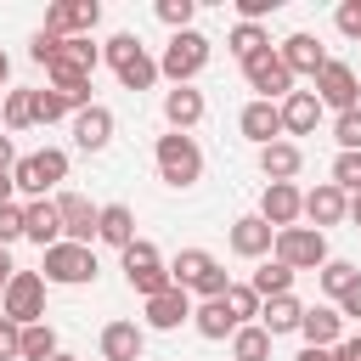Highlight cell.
I'll return each mask as SVG.
<instances>
[{"label":"cell","mask_w":361,"mask_h":361,"mask_svg":"<svg viewBox=\"0 0 361 361\" xmlns=\"http://www.w3.org/2000/svg\"><path fill=\"white\" fill-rule=\"evenodd\" d=\"M102 62L118 73V85L124 90H152L158 85V56H147V45L124 28V34H113L107 45H102Z\"/></svg>","instance_id":"1"},{"label":"cell","mask_w":361,"mask_h":361,"mask_svg":"<svg viewBox=\"0 0 361 361\" xmlns=\"http://www.w3.org/2000/svg\"><path fill=\"white\" fill-rule=\"evenodd\" d=\"M152 164H158V180L164 186H175V192H186V186H197L203 180V147L192 141V135H158V147H152Z\"/></svg>","instance_id":"2"},{"label":"cell","mask_w":361,"mask_h":361,"mask_svg":"<svg viewBox=\"0 0 361 361\" xmlns=\"http://www.w3.org/2000/svg\"><path fill=\"white\" fill-rule=\"evenodd\" d=\"M209 51H214V39L197 34V28L169 34V45H164V56H158V79H169V85H192V79L209 68Z\"/></svg>","instance_id":"3"},{"label":"cell","mask_w":361,"mask_h":361,"mask_svg":"<svg viewBox=\"0 0 361 361\" xmlns=\"http://www.w3.org/2000/svg\"><path fill=\"white\" fill-rule=\"evenodd\" d=\"M39 276H45V288H85V282H96V248H85V243H51L39 254Z\"/></svg>","instance_id":"4"},{"label":"cell","mask_w":361,"mask_h":361,"mask_svg":"<svg viewBox=\"0 0 361 361\" xmlns=\"http://www.w3.org/2000/svg\"><path fill=\"white\" fill-rule=\"evenodd\" d=\"M169 282L180 293H203V299H220L226 293V271H220V259L209 248H180L169 259Z\"/></svg>","instance_id":"5"},{"label":"cell","mask_w":361,"mask_h":361,"mask_svg":"<svg viewBox=\"0 0 361 361\" xmlns=\"http://www.w3.org/2000/svg\"><path fill=\"white\" fill-rule=\"evenodd\" d=\"M56 180H68V152H62V147H39V152H28V158L11 164V186H17L28 203L45 197Z\"/></svg>","instance_id":"6"},{"label":"cell","mask_w":361,"mask_h":361,"mask_svg":"<svg viewBox=\"0 0 361 361\" xmlns=\"http://www.w3.org/2000/svg\"><path fill=\"white\" fill-rule=\"evenodd\" d=\"M271 259H282L293 276H299V271H322V265H327V231H316V226H288V231H276Z\"/></svg>","instance_id":"7"},{"label":"cell","mask_w":361,"mask_h":361,"mask_svg":"<svg viewBox=\"0 0 361 361\" xmlns=\"http://www.w3.org/2000/svg\"><path fill=\"white\" fill-rule=\"evenodd\" d=\"M0 316L17 322V327L45 322V276H39V271H17V276L6 282V293H0Z\"/></svg>","instance_id":"8"},{"label":"cell","mask_w":361,"mask_h":361,"mask_svg":"<svg viewBox=\"0 0 361 361\" xmlns=\"http://www.w3.org/2000/svg\"><path fill=\"white\" fill-rule=\"evenodd\" d=\"M316 85V102H322V113L333 107V113H350V107H361V73L350 68V62H338V56H327V68L310 79Z\"/></svg>","instance_id":"9"},{"label":"cell","mask_w":361,"mask_h":361,"mask_svg":"<svg viewBox=\"0 0 361 361\" xmlns=\"http://www.w3.org/2000/svg\"><path fill=\"white\" fill-rule=\"evenodd\" d=\"M243 79H248V90H259V102L293 96V73H288V62L276 56V45L259 51V56H248V62H243Z\"/></svg>","instance_id":"10"},{"label":"cell","mask_w":361,"mask_h":361,"mask_svg":"<svg viewBox=\"0 0 361 361\" xmlns=\"http://www.w3.org/2000/svg\"><path fill=\"white\" fill-rule=\"evenodd\" d=\"M96 23H102V0H56V6H45V34H56V39L90 34Z\"/></svg>","instance_id":"11"},{"label":"cell","mask_w":361,"mask_h":361,"mask_svg":"<svg viewBox=\"0 0 361 361\" xmlns=\"http://www.w3.org/2000/svg\"><path fill=\"white\" fill-rule=\"evenodd\" d=\"M56 220H62V243H96V203L85 192H56Z\"/></svg>","instance_id":"12"},{"label":"cell","mask_w":361,"mask_h":361,"mask_svg":"<svg viewBox=\"0 0 361 361\" xmlns=\"http://www.w3.org/2000/svg\"><path fill=\"white\" fill-rule=\"evenodd\" d=\"M299 209H305V192H299L293 180H271V186L259 192V220H265L271 231L299 226Z\"/></svg>","instance_id":"13"},{"label":"cell","mask_w":361,"mask_h":361,"mask_svg":"<svg viewBox=\"0 0 361 361\" xmlns=\"http://www.w3.org/2000/svg\"><path fill=\"white\" fill-rule=\"evenodd\" d=\"M203 113H209L203 90H192V85H175V90H164V124H169L175 135H192V130L203 124Z\"/></svg>","instance_id":"14"},{"label":"cell","mask_w":361,"mask_h":361,"mask_svg":"<svg viewBox=\"0 0 361 361\" xmlns=\"http://www.w3.org/2000/svg\"><path fill=\"white\" fill-rule=\"evenodd\" d=\"M276 56L288 62V73H293V79H299V73H305V79H316V73L327 68V45H322L316 34H288V39L276 45Z\"/></svg>","instance_id":"15"},{"label":"cell","mask_w":361,"mask_h":361,"mask_svg":"<svg viewBox=\"0 0 361 361\" xmlns=\"http://www.w3.org/2000/svg\"><path fill=\"white\" fill-rule=\"evenodd\" d=\"M276 113H282V141H288V135H316V124H322V102H316V90H293V96H282Z\"/></svg>","instance_id":"16"},{"label":"cell","mask_w":361,"mask_h":361,"mask_svg":"<svg viewBox=\"0 0 361 361\" xmlns=\"http://www.w3.org/2000/svg\"><path fill=\"white\" fill-rule=\"evenodd\" d=\"M107 141H113V107L90 102L85 113H73V147L79 152H107Z\"/></svg>","instance_id":"17"},{"label":"cell","mask_w":361,"mask_h":361,"mask_svg":"<svg viewBox=\"0 0 361 361\" xmlns=\"http://www.w3.org/2000/svg\"><path fill=\"white\" fill-rule=\"evenodd\" d=\"M344 209H350V197H344L333 180H322V186H310V192H305L299 220H310L316 231H327V226H338V220H344Z\"/></svg>","instance_id":"18"},{"label":"cell","mask_w":361,"mask_h":361,"mask_svg":"<svg viewBox=\"0 0 361 361\" xmlns=\"http://www.w3.org/2000/svg\"><path fill=\"white\" fill-rule=\"evenodd\" d=\"M186 322H192V293L164 288L158 299H147V322H141V327H152V333H175V327H186Z\"/></svg>","instance_id":"19"},{"label":"cell","mask_w":361,"mask_h":361,"mask_svg":"<svg viewBox=\"0 0 361 361\" xmlns=\"http://www.w3.org/2000/svg\"><path fill=\"white\" fill-rule=\"evenodd\" d=\"M299 338H305L310 350H333V344L344 338V316H338L333 305H305V316H299Z\"/></svg>","instance_id":"20"},{"label":"cell","mask_w":361,"mask_h":361,"mask_svg":"<svg viewBox=\"0 0 361 361\" xmlns=\"http://www.w3.org/2000/svg\"><path fill=\"white\" fill-rule=\"evenodd\" d=\"M147 355V327L141 322H107L102 327V361H141Z\"/></svg>","instance_id":"21"},{"label":"cell","mask_w":361,"mask_h":361,"mask_svg":"<svg viewBox=\"0 0 361 361\" xmlns=\"http://www.w3.org/2000/svg\"><path fill=\"white\" fill-rule=\"evenodd\" d=\"M237 130L254 141V147H271V141H282V113H276V102H248L243 113H237Z\"/></svg>","instance_id":"22"},{"label":"cell","mask_w":361,"mask_h":361,"mask_svg":"<svg viewBox=\"0 0 361 361\" xmlns=\"http://www.w3.org/2000/svg\"><path fill=\"white\" fill-rule=\"evenodd\" d=\"M96 243H107V248H130L135 243V209L130 203H102L96 209Z\"/></svg>","instance_id":"23"},{"label":"cell","mask_w":361,"mask_h":361,"mask_svg":"<svg viewBox=\"0 0 361 361\" xmlns=\"http://www.w3.org/2000/svg\"><path fill=\"white\" fill-rule=\"evenodd\" d=\"M271 243H276V231H271L259 214H237V220H231V254H243V259H271Z\"/></svg>","instance_id":"24"},{"label":"cell","mask_w":361,"mask_h":361,"mask_svg":"<svg viewBox=\"0 0 361 361\" xmlns=\"http://www.w3.org/2000/svg\"><path fill=\"white\" fill-rule=\"evenodd\" d=\"M23 237H28V243H39V254H45L51 243H62V220H56V203H51V197L23 203Z\"/></svg>","instance_id":"25"},{"label":"cell","mask_w":361,"mask_h":361,"mask_svg":"<svg viewBox=\"0 0 361 361\" xmlns=\"http://www.w3.org/2000/svg\"><path fill=\"white\" fill-rule=\"evenodd\" d=\"M299 169H305L299 141H271V147H259V175H265V186H271V180H293Z\"/></svg>","instance_id":"26"},{"label":"cell","mask_w":361,"mask_h":361,"mask_svg":"<svg viewBox=\"0 0 361 361\" xmlns=\"http://www.w3.org/2000/svg\"><path fill=\"white\" fill-rule=\"evenodd\" d=\"M299 316H305V305H299L293 293H276V299H259V327H265L271 338H282V333H299Z\"/></svg>","instance_id":"27"},{"label":"cell","mask_w":361,"mask_h":361,"mask_svg":"<svg viewBox=\"0 0 361 361\" xmlns=\"http://www.w3.org/2000/svg\"><path fill=\"white\" fill-rule=\"evenodd\" d=\"M96 62H102V45H96L90 34H73V39H62V51H56V68H68V73H79V79H90Z\"/></svg>","instance_id":"28"},{"label":"cell","mask_w":361,"mask_h":361,"mask_svg":"<svg viewBox=\"0 0 361 361\" xmlns=\"http://www.w3.org/2000/svg\"><path fill=\"white\" fill-rule=\"evenodd\" d=\"M192 327H197L203 338H214V344H220V338H231V333H237V316H231L220 299H203V305H192Z\"/></svg>","instance_id":"29"},{"label":"cell","mask_w":361,"mask_h":361,"mask_svg":"<svg viewBox=\"0 0 361 361\" xmlns=\"http://www.w3.org/2000/svg\"><path fill=\"white\" fill-rule=\"evenodd\" d=\"M231 361H271V333H265L259 322L237 327V333H231Z\"/></svg>","instance_id":"30"},{"label":"cell","mask_w":361,"mask_h":361,"mask_svg":"<svg viewBox=\"0 0 361 361\" xmlns=\"http://www.w3.org/2000/svg\"><path fill=\"white\" fill-rule=\"evenodd\" d=\"M226 51H231L237 62H248V56H259V51H271V34H265L259 23H237V28L226 34Z\"/></svg>","instance_id":"31"},{"label":"cell","mask_w":361,"mask_h":361,"mask_svg":"<svg viewBox=\"0 0 361 361\" xmlns=\"http://www.w3.org/2000/svg\"><path fill=\"white\" fill-rule=\"evenodd\" d=\"M259 299H276V293H293V271L282 265V259H259V271H254V282H248Z\"/></svg>","instance_id":"32"},{"label":"cell","mask_w":361,"mask_h":361,"mask_svg":"<svg viewBox=\"0 0 361 361\" xmlns=\"http://www.w3.org/2000/svg\"><path fill=\"white\" fill-rule=\"evenodd\" d=\"M164 259H158V248L147 243V237H135L124 254H118V271H124V282H135V276H147V271H158Z\"/></svg>","instance_id":"33"},{"label":"cell","mask_w":361,"mask_h":361,"mask_svg":"<svg viewBox=\"0 0 361 361\" xmlns=\"http://www.w3.org/2000/svg\"><path fill=\"white\" fill-rule=\"evenodd\" d=\"M220 305L237 316V327H248V322H259V293L248 288V282H226V293H220Z\"/></svg>","instance_id":"34"},{"label":"cell","mask_w":361,"mask_h":361,"mask_svg":"<svg viewBox=\"0 0 361 361\" xmlns=\"http://www.w3.org/2000/svg\"><path fill=\"white\" fill-rule=\"evenodd\" d=\"M62 344H56V327L51 322H34V327H23V361H51Z\"/></svg>","instance_id":"35"},{"label":"cell","mask_w":361,"mask_h":361,"mask_svg":"<svg viewBox=\"0 0 361 361\" xmlns=\"http://www.w3.org/2000/svg\"><path fill=\"white\" fill-rule=\"evenodd\" d=\"M0 124H6V130H28V124H34V90H6Z\"/></svg>","instance_id":"36"},{"label":"cell","mask_w":361,"mask_h":361,"mask_svg":"<svg viewBox=\"0 0 361 361\" xmlns=\"http://www.w3.org/2000/svg\"><path fill=\"white\" fill-rule=\"evenodd\" d=\"M73 118V102L62 90H34V124H62Z\"/></svg>","instance_id":"37"},{"label":"cell","mask_w":361,"mask_h":361,"mask_svg":"<svg viewBox=\"0 0 361 361\" xmlns=\"http://www.w3.org/2000/svg\"><path fill=\"white\" fill-rule=\"evenodd\" d=\"M333 186H338L344 197L361 192V152H338V158H333Z\"/></svg>","instance_id":"38"},{"label":"cell","mask_w":361,"mask_h":361,"mask_svg":"<svg viewBox=\"0 0 361 361\" xmlns=\"http://www.w3.org/2000/svg\"><path fill=\"white\" fill-rule=\"evenodd\" d=\"M192 17H197V0H158V23H164L169 34L192 28Z\"/></svg>","instance_id":"39"},{"label":"cell","mask_w":361,"mask_h":361,"mask_svg":"<svg viewBox=\"0 0 361 361\" xmlns=\"http://www.w3.org/2000/svg\"><path fill=\"white\" fill-rule=\"evenodd\" d=\"M333 141H338V152H361V107L333 118Z\"/></svg>","instance_id":"40"},{"label":"cell","mask_w":361,"mask_h":361,"mask_svg":"<svg viewBox=\"0 0 361 361\" xmlns=\"http://www.w3.org/2000/svg\"><path fill=\"white\" fill-rule=\"evenodd\" d=\"M316 276H322V288H327V293H333V299H338V293H344V288H350V282H355V276H361V271H355V265H350V259H327V265H322V271H316Z\"/></svg>","instance_id":"41"},{"label":"cell","mask_w":361,"mask_h":361,"mask_svg":"<svg viewBox=\"0 0 361 361\" xmlns=\"http://www.w3.org/2000/svg\"><path fill=\"white\" fill-rule=\"evenodd\" d=\"M56 51H62V39H56V34H45V28H34V39H28V56H34L39 68H51V62H56Z\"/></svg>","instance_id":"42"},{"label":"cell","mask_w":361,"mask_h":361,"mask_svg":"<svg viewBox=\"0 0 361 361\" xmlns=\"http://www.w3.org/2000/svg\"><path fill=\"white\" fill-rule=\"evenodd\" d=\"M23 237V203H0V248H11Z\"/></svg>","instance_id":"43"},{"label":"cell","mask_w":361,"mask_h":361,"mask_svg":"<svg viewBox=\"0 0 361 361\" xmlns=\"http://www.w3.org/2000/svg\"><path fill=\"white\" fill-rule=\"evenodd\" d=\"M333 23H338L344 39H361V0H344V6L333 11Z\"/></svg>","instance_id":"44"},{"label":"cell","mask_w":361,"mask_h":361,"mask_svg":"<svg viewBox=\"0 0 361 361\" xmlns=\"http://www.w3.org/2000/svg\"><path fill=\"white\" fill-rule=\"evenodd\" d=\"M0 361H23V327L0 316Z\"/></svg>","instance_id":"45"},{"label":"cell","mask_w":361,"mask_h":361,"mask_svg":"<svg viewBox=\"0 0 361 361\" xmlns=\"http://www.w3.org/2000/svg\"><path fill=\"white\" fill-rule=\"evenodd\" d=\"M333 310H338L344 322H361V276H355V282H350V288L333 299Z\"/></svg>","instance_id":"46"},{"label":"cell","mask_w":361,"mask_h":361,"mask_svg":"<svg viewBox=\"0 0 361 361\" xmlns=\"http://www.w3.org/2000/svg\"><path fill=\"white\" fill-rule=\"evenodd\" d=\"M271 11H276V0H237V23H259Z\"/></svg>","instance_id":"47"},{"label":"cell","mask_w":361,"mask_h":361,"mask_svg":"<svg viewBox=\"0 0 361 361\" xmlns=\"http://www.w3.org/2000/svg\"><path fill=\"white\" fill-rule=\"evenodd\" d=\"M327 361H361V338H338V344L327 350Z\"/></svg>","instance_id":"48"},{"label":"cell","mask_w":361,"mask_h":361,"mask_svg":"<svg viewBox=\"0 0 361 361\" xmlns=\"http://www.w3.org/2000/svg\"><path fill=\"white\" fill-rule=\"evenodd\" d=\"M11 276H17V259H11V248H0V293H6Z\"/></svg>","instance_id":"49"},{"label":"cell","mask_w":361,"mask_h":361,"mask_svg":"<svg viewBox=\"0 0 361 361\" xmlns=\"http://www.w3.org/2000/svg\"><path fill=\"white\" fill-rule=\"evenodd\" d=\"M17 164V147H11V135H0V169H11Z\"/></svg>","instance_id":"50"},{"label":"cell","mask_w":361,"mask_h":361,"mask_svg":"<svg viewBox=\"0 0 361 361\" xmlns=\"http://www.w3.org/2000/svg\"><path fill=\"white\" fill-rule=\"evenodd\" d=\"M0 203H17V186H11V169H0Z\"/></svg>","instance_id":"51"},{"label":"cell","mask_w":361,"mask_h":361,"mask_svg":"<svg viewBox=\"0 0 361 361\" xmlns=\"http://www.w3.org/2000/svg\"><path fill=\"white\" fill-rule=\"evenodd\" d=\"M344 220H350V226H355V231H361V192H355V197H350V209H344Z\"/></svg>","instance_id":"52"},{"label":"cell","mask_w":361,"mask_h":361,"mask_svg":"<svg viewBox=\"0 0 361 361\" xmlns=\"http://www.w3.org/2000/svg\"><path fill=\"white\" fill-rule=\"evenodd\" d=\"M293 361H327V350H310V344H305V350H299Z\"/></svg>","instance_id":"53"},{"label":"cell","mask_w":361,"mask_h":361,"mask_svg":"<svg viewBox=\"0 0 361 361\" xmlns=\"http://www.w3.org/2000/svg\"><path fill=\"white\" fill-rule=\"evenodd\" d=\"M6 79H11V62H6V51H0V85H6Z\"/></svg>","instance_id":"54"},{"label":"cell","mask_w":361,"mask_h":361,"mask_svg":"<svg viewBox=\"0 0 361 361\" xmlns=\"http://www.w3.org/2000/svg\"><path fill=\"white\" fill-rule=\"evenodd\" d=\"M51 361H79V355H68V350H56V355H51Z\"/></svg>","instance_id":"55"}]
</instances>
